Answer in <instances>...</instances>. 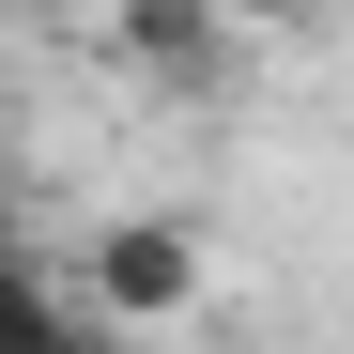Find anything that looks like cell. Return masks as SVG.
Wrapping results in <instances>:
<instances>
[{"label": "cell", "instance_id": "cell-1", "mask_svg": "<svg viewBox=\"0 0 354 354\" xmlns=\"http://www.w3.org/2000/svg\"><path fill=\"white\" fill-rule=\"evenodd\" d=\"M62 277H77L93 339H185V324L216 308V247H201V216H108Z\"/></svg>", "mask_w": 354, "mask_h": 354}, {"label": "cell", "instance_id": "cell-2", "mask_svg": "<svg viewBox=\"0 0 354 354\" xmlns=\"http://www.w3.org/2000/svg\"><path fill=\"white\" fill-rule=\"evenodd\" d=\"M108 62L169 108H216L247 77V31H231V0H108Z\"/></svg>", "mask_w": 354, "mask_h": 354}, {"label": "cell", "instance_id": "cell-3", "mask_svg": "<svg viewBox=\"0 0 354 354\" xmlns=\"http://www.w3.org/2000/svg\"><path fill=\"white\" fill-rule=\"evenodd\" d=\"M93 308H77V277H46L16 231H0V354H77Z\"/></svg>", "mask_w": 354, "mask_h": 354}, {"label": "cell", "instance_id": "cell-4", "mask_svg": "<svg viewBox=\"0 0 354 354\" xmlns=\"http://www.w3.org/2000/svg\"><path fill=\"white\" fill-rule=\"evenodd\" d=\"M0 231H16V216H0Z\"/></svg>", "mask_w": 354, "mask_h": 354}]
</instances>
